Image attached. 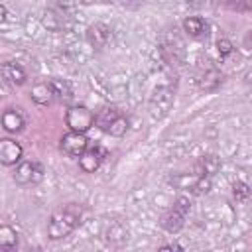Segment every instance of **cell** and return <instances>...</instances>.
Instances as JSON below:
<instances>
[{"label":"cell","mask_w":252,"mask_h":252,"mask_svg":"<svg viewBox=\"0 0 252 252\" xmlns=\"http://www.w3.org/2000/svg\"><path fill=\"white\" fill-rule=\"evenodd\" d=\"M81 219H83L81 203H65V205L57 207L47 220V236L51 240L69 236L81 224Z\"/></svg>","instance_id":"1"},{"label":"cell","mask_w":252,"mask_h":252,"mask_svg":"<svg viewBox=\"0 0 252 252\" xmlns=\"http://www.w3.org/2000/svg\"><path fill=\"white\" fill-rule=\"evenodd\" d=\"M189 211H191V201H189V197L179 195V197L173 201V207L161 215V219H159L161 228L167 230V232H177V230H181L183 224H185V217H187Z\"/></svg>","instance_id":"2"},{"label":"cell","mask_w":252,"mask_h":252,"mask_svg":"<svg viewBox=\"0 0 252 252\" xmlns=\"http://www.w3.org/2000/svg\"><path fill=\"white\" fill-rule=\"evenodd\" d=\"M65 122L67 126L73 130V132H87L93 124H94V114L93 110H89L87 106L83 104H77V106H71L67 112H65Z\"/></svg>","instance_id":"3"},{"label":"cell","mask_w":252,"mask_h":252,"mask_svg":"<svg viewBox=\"0 0 252 252\" xmlns=\"http://www.w3.org/2000/svg\"><path fill=\"white\" fill-rule=\"evenodd\" d=\"M41 179H43V165L39 161H22L14 171V181L18 185L39 183Z\"/></svg>","instance_id":"4"},{"label":"cell","mask_w":252,"mask_h":252,"mask_svg":"<svg viewBox=\"0 0 252 252\" xmlns=\"http://www.w3.org/2000/svg\"><path fill=\"white\" fill-rule=\"evenodd\" d=\"M173 106V93L167 87H158L150 98V110L154 118H163Z\"/></svg>","instance_id":"5"},{"label":"cell","mask_w":252,"mask_h":252,"mask_svg":"<svg viewBox=\"0 0 252 252\" xmlns=\"http://www.w3.org/2000/svg\"><path fill=\"white\" fill-rule=\"evenodd\" d=\"M59 148H61V152L65 154V156H69V158H79L87 148H89V140H87V136L83 134V132H67L63 138H61V142H59Z\"/></svg>","instance_id":"6"},{"label":"cell","mask_w":252,"mask_h":252,"mask_svg":"<svg viewBox=\"0 0 252 252\" xmlns=\"http://www.w3.org/2000/svg\"><path fill=\"white\" fill-rule=\"evenodd\" d=\"M108 156V152L102 148V146H93V148H87L81 156H79V167L85 171V173H94L100 163L104 161V158Z\"/></svg>","instance_id":"7"},{"label":"cell","mask_w":252,"mask_h":252,"mask_svg":"<svg viewBox=\"0 0 252 252\" xmlns=\"http://www.w3.org/2000/svg\"><path fill=\"white\" fill-rule=\"evenodd\" d=\"M22 146L12 138H0V163L2 165H16L22 159Z\"/></svg>","instance_id":"8"},{"label":"cell","mask_w":252,"mask_h":252,"mask_svg":"<svg viewBox=\"0 0 252 252\" xmlns=\"http://www.w3.org/2000/svg\"><path fill=\"white\" fill-rule=\"evenodd\" d=\"M110 37H112V30H110L106 24L96 22V24H91V26L87 28V41H89L94 49L106 47L108 41H110Z\"/></svg>","instance_id":"9"},{"label":"cell","mask_w":252,"mask_h":252,"mask_svg":"<svg viewBox=\"0 0 252 252\" xmlns=\"http://www.w3.org/2000/svg\"><path fill=\"white\" fill-rule=\"evenodd\" d=\"M0 75H2V79H4L10 87H22V85L28 81V75H26L24 67L18 65V63H14V61L2 63V65H0Z\"/></svg>","instance_id":"10"},{"label":"cell","mask_w":252,"mask_h":252,"mask_svg":"<svg viewBox=\"0 0 252 252\" xmlns=\"http://www.w3.org/2000/svg\"><path fill=\"white\" fill-rule=\"evenodd\" d=\"M0 120H2V128L6 132H12V134L20 132L26 126V118H24L20 108H6L0 116Z\"/></svg>","instance_id":"11"},{"label":"cell","mask_w":252,"mask_h":252,"mask_svg":"<svg viewBox=\"0 0 252 252\" xmlns=\"http://www.w3.org/2000/svg\"><path fill=\"white\" fill-rule=\"evenodd\" d=\"M222 81H224V75H222L219 69L211 67V69H207V71L197 79V85H199L201 91L213 93V91H217V89L222 85Z\"/></svg>","instance_id":"12"},{"label":"cell","mask_w":252,"mask_h":252,"mask_svg":"<svg viewBox=\"0 0 252 252\" xmlns=\"http://www.w3.org/2000/svg\"><path fill=\"white\" fill-rule=\"evenodd\" d=\"M195 169H197V173L195 175H205V177H213L219 169H220V159L215 156V154H207V156H203L199 161H197V165H195Z\"/></svg>","instance_id":"13"},{"label":"cell","mask_w":252,"mask_h":252,"mask_svg":"<svg viewBox=\"0 0 252 252\" xmlns=\"http://www.w3.org/2000/svg\"><path fill=\"white\" fill-rule=\"evenodd\" d=\"M183 30L191 35V37H203L207 35V30H209V24L199 18V16H189L183 20Z\"/></svg>","instance_id":"14"},{"label":"cell","mask_w":252,"mask_h":252,"mask_svg":"<svg viewBox=\"0 0 252 252\" xmlns=\"http://www.w3.org/2000/svg\"><path fill=\"white\" fill-rule=\"evenodd\" d=\"M49 87H51V93H53V100L69 102V100L73 98L71 85H69L65 79H51V81H49Z\"/></svg>","instance_id":"15"},{"label":"cell","mask_w":252,"mask_h":252,"mask_svg":"<svg viewBox=\"0 0 252 252\" xmlns=\"http://www.w3.org/2000/svg\"><path fill=\"white\" fill-rule=\"evenodd\" d=\"M30 96L35 104H41V106H47L53 102V93H51V87L49 83H37L32 87L30 91Z\"/></svg>","instance_id":"16"},{"label":"cell","mask_w":252,"mask_h":252,"mask_svg":"<svg viewBox=\"0 0 252 252\" xmlns=\"http://www.w3.org/2000/svg\"><path fill=\"white\" fill-rule=\"evenodd\" d=\"M118 116H120V110H118L116 106H104V108H100L98 114L94 116V124L104 132V130L108 128V124H110L112 120H116Z\"/></svg>","instance_id":"17"},{"label":"cell","mask_w":252,"mask_h":252,"mask_svg":"<svg viewBox=\"0 0 252 252\" xmlns=\"http://www.w3.org/2000/svg\"><path fill=\"white\" fill-rule=\"evenodd\" d=\"M16 246H18V232L8 224H0V250H14Z\"/></svg>","instance_id":"18"},{"label":"cell","mask_w":252,"mask_h":252,"mask_svg":"<svg viewBox=\"0 0 252 252\" xmlns=\"http://www.w3.org/2000/svg\"><path fill=\"white\" fill-rule=\"evenodd\" d=\"M126 130H128V118L120 114L116 120H112V122L108 124V128H106L104 132H106V134H110V136L120 138V136H124V134H126Z\"/></svg>","instance_id":"19"},{"label":"cell","mask_w":252,"mask_h":252,"mask_svg":"<svg viewBox=\"0 0 252 252\" xmlns=\"http://www.w3.org/2000/svg\"><path fill=\"white\" fill-rule=\"evenodd\" d=\"M108 236H106V240L108 242H112V244H122L124 240H128V230L126 228H122L120 224H116V226H112V228H108V232H106Z\"/></svg>","instance_id":"20"},{"label":"cell","mask_w":252,"mask_h":252,"mask_svg":"<svg viewBox=\"0 0 252 252\" xmlns=\"http://www.w3.org/2000/svg\"><path fill=\"white\" fill-rule=\"evenodd\" d=\"M248 195H250V189H248V185H246V183L236 181V183L232 185V197H234L238 203H244V201L248 199Z\"/></svg>","instance_id":"21"},{"label":"cell","mask_w":252,"mask_h":252,"mask_svg":"<svg viewBox=\"0 0 252 252\" xmlns=\"http://www.w3.org/2000/svg\"><path fill=\"white\" fill-rule=\"evenodd\" d=\"M209 189H211V181H209V177H205V175L197 177V181H195L193 187H191V191L197 193V195H203V193H207Z\"/></svg>","instance_id":"22"},{"label":"cell","mask_w":252,"mask_h":252,"mask_svg":"<svg viewBox=\"0 0 252 252\" xmlns=\"http://www.w3.org/2000/svg\"><path fill=\"white\" fill-rule=\"evenodd\" d=\"M217 51H219V55H220V57L230 55V53H232V41H230V39H226V37H220V39L217 41Z\"/></svg>","instance_id":"23"},{"label":"cell","mask_w":252,"mask_h":252,"mask_svg":"<svg viewBox=\"0 0 252 252\" xmlns=\"http://www.w3.org/2000/svg\"><path fill=\"white\" fill-rule=\"evenodd\" d=\"M161 250H181V246L179 244H165V246H161Z\"/></svg>","instance_id":"24"},{"label":"cell","mask_w":252,"mask_h":252,"mask_svg":"<svg viewBox=\"0 0 252 252\" xmlns=\"http://www.w3.org/2000/svg\"><path fill=\"white\" fill-rule=\"evenodd\" d=\"M4 20H6V8H4L2 4H0V24H2Z\"/></svg>","instance_id":"25"},{"label":"cell","mask_w":252,"mask_h":252,"mask_svg":"<svg viewBox=\"0 0 252 252\" xmlns=\"http://www.w3.org/2000/svg\"><path fill=\"white\" fill-rule=\"evenodd\" d=\"M2 96H4V89L0 87V98H2Z\"/></svg>","instance_id":"26"}]
</instances>
